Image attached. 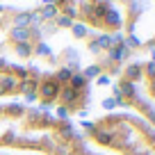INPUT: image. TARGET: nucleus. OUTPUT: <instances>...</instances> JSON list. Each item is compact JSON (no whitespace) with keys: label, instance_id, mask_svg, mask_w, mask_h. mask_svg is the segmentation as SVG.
Wrapping results in <instances>:
<instances>
[{"label":"nucleus","instance_id":"obj_1","mask_svg":"<svg viewBox=\"0 0 155 155\" xmlns=\"http://www.w3.org/2000/svg\"><path fill=\"white\" fill-rule=\"evenodd\" d=\"M87 139L121 155H155V128L128 112H112L96 119Z\"/></svg>","mask_w":155,"mask_h":155},{"label":"nucleus","instance_id":"obj_2","mask_svg":"<svg viewBox=\"0 0 155 155\" xmlns=\"http://www.w3.org/2000/svg\"><path fill=\"white\" fill-rule=\"evenodd\" d=\"M59 91L62 84L53 78V73L44 71V75L39 78L37 84V98H39V112H50L59 101Z\"/></svg>","mask_w":155,"mask_h":155},{"label":"nucleus","instance_id":"obj_3","mask_svg":"<svg viewBox=\"0 0 155 155\" xmlns=\"http://www.w3.org/2000/svg\"><path fill=\"white\" fill-rule=\"evenodd\" d=\"M57 66H66V68H71L73 73L80 71V68L84 66V64H82V53H80L78 48H73V46L62 48L57 53Z\"/></svg>","mask_w":155,"mask_h":155},{"label":"nucleus","instance_id":"obj_4","mask_svg":"<svg viewBox=\"0 0 155 155\" xmlns=\"http://www.w3.org/2000/svg\"><path fill=\"white\" fill-rule=\"evenodd\" d=\"M9 48H12V53H14L16 57H21V59H32V50H34L32 44H14V46H9Z\"/></svg>","mask_w":155,"mask_h":155},{"label":"nucleus","instance_id":"obj_5","mask_svg":"<svg viewBox=\"0 0 155 155\" xmlns=\"http://www.w3.org/2000/svg\"><path fill=\"white\" fill-rule=\"evenodd\" d=\"M68 32H71L73 39H78V41H84V39L91 34V30H89L87 25H82V23H78V21H75V23L71 25V30H68Z\"/></svg>","mask_w":155,"mask_h":155},{"label":"nucleus","instance_id":"obj_6","mask_svg":"<svg viewBox=\"0 0 155 155\" xmlns=\"http://www.w3.org/2000/svg\"><path fill=\"white\" fill-rule=\"evenodd\" d=\"M80 73L84 75V80H87V82H91V80H96L98 75H103L101 66H98L96 62H91V64H87V66H82V68H80Z\"/></svg>","mask_w":155,"mask_h":155},{"label":"nucleus","instance_id":"obj_7","mask_svg":"<svg viewBox=\"0 0 155 155\" xmlns=\"http://www.w3.org/2000/svg\"><path fill=\"white\" fill-rule=\"evenodd\" d=\"M37 12L41 14L44 23H46V21H55V18H57V14H59L57 5H39V7H37Z\"/></svg>","mask_w":155,"mask_h":155},{"label":"nucleus","instance_id":"obj_8","mask_svg":"<svg viewBox=\"0 0 155 155\" xmlns=\"http://www.w3.org/2000/svg\"><path fill=\"white\" fill-rule=\"evenodd\" d=\"M68 87H73L75 91H82V89H89V82L84 80V75L80 71H75L71 75V80H68Z\"/></svg>","mask_w":155,"mask_h":155},{"label":"nucleus","instance_id":"obj_9","mask_svg":"<svg viewBox=\"0 0 155 155\" xmlns=\"http://www.w3.org/2000/svg\"><path fill=\"white\" fill-rule=\"evenodd\" d=\"M71 75H73V71H71V68H66V66H57V68L53 71V78L57 80L59 84H68Z\"/></svg>","mask_w":155,"mask_h":155},{"label":"nucleus","instance_id":"obj_10","mask_svg":"<svg viewBox=\"0 0 155 155\" xmlns=\"http://www.w3.org/2000/svg\"><path fill=\"white\" fill-rule=\"evenodd\" d=\"M75 23V21H71V18H66L64 14H57V18H55V25H57V30L62 32V30H71V25Z\"/></svg>","mask_w":155,"mask_h":155},{"label":"nucleus","instance_id":"obj_11","mask_svg":"<svg viewBox=\"0 0 155 155\" xmlns=\"http://www.w3.org/2000/svg\"><path fill=\"white\" fill-rule=\"evenodd\" d=\"M101 107H103V110H105V112H112V110H116V103H114V98H103V101H101Z\"/></svg>","mask_w":155,"mask_h":155},{"label":"nucleus","instance_id":"obj_12","mask_svg":"<svg viewBox=\"0 0 155 155\" xmlns=\"http://www.w3.org/2000/svg\"><path fill=\"white\" fill-rule=\"evenodd\" d=\"M96 84L107 87V84H112V78H110V75H98V78H96Z\"/></svg>","mask_w":155,"mask_h":155},{"label":"nucleus","instance_id":"obj_13","mask_svg":"<svg viewBox=\"0 0 155 155\" xmlns=\"http://www.w3.org/2000/svg\"><path fill=\"white\" fill-rule=\"evenodd\" d=\"M5 12H7V7H5V5H0V14H5Z\"/></svg>","mask_w":155,"mask_h":155},{"label":"nucleus","instance_id":"obj_14","mask_svg":"<svg viewBox=\"0 0 155 155\" xmlns=\"http://www.w3.org/2000/svg\"><path fill=\"white\" fill-rule=\"evenodd\" d=\"M2 96H5V89H2V84H0V98H2Z\"/></svg>","mask_w":155,"mask_h":155},{"label":"nucleus","instance_id":"obj_15","mask_svg":"<svg viewBox=\"0 0 155 155\" xmlns=\"http://www.w3.org/2000/svg\"><path fill=\"white\" fill-rule=\"evenodd\" d=\"M32 155H39V153H32Z\"/></svg>","mask_w":155,"mask_h":155},{"label":"nucleus","instance_id":"obj_16","mask_svg":"<svg viewBox=\"0 0 155 155\" xmlns=\"http://www.w3.org/2000/svg\"><path fill=\"white\" fill-rule=\"evenodd\" d=\"M119 155H121V153H119Z\"/></svg>","mask_w":155,"mask_h":155}]
</instances>
